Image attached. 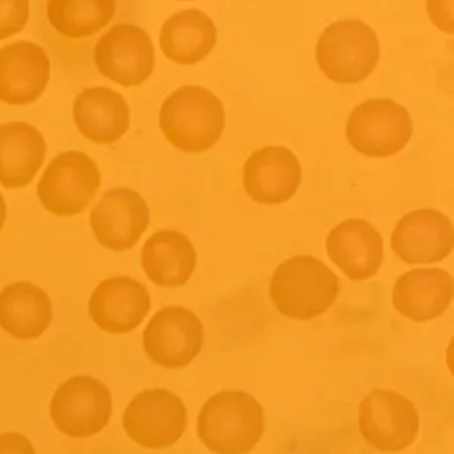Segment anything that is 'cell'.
Wrapping results in <instances>:
<instances>
[{
  "label": "cell",
  "instance_id": "1",
  "mask_svg": "<svg viewBox=\"0 0 454 454\" xmlns=\"http://www.w3.org/2000/svg\"><path fill=\"white\" fill-rule=\"evenodd\" d=\"M265 430L261 403L244 391L224 389L207 398L197 417V438L215 454H247Z\"/></svg>",
  "mask_w": 454,
  "mask_h": 454
},
{
  "label": "cell",
  "instance_id": "2",
  "mask_svg": "<svg viewBox=\"0 0 454 454\" xmlns=\"http://www.w3.org/2000/svg\"><path fill=\"white\" fill-rule=\"evenodd\" d=\"M340 294V279L323 261L309 254L288 258L274 270L270 297L291 320H312L331 309Z\"/></svg>",
  "mask_w": 454,
  "mask_h": 454
},
{
  "label": "cell",
  "instance_id": "3",
  "mask_svg": "<svg viewBox=\"0 0 454 454\" xmlns=\"http://www.w3.org/2000/svg\"><path fill=\"white\" fill-rule=\"evenodd\" d=\"M160 128L176 149L201 153L212 149L222 138L224 106L207 88H177L160 106Z\"/></svg>",
  "mask_w": 454,
  "mask_h": 454
},
{
  "label": "cell",
  "instance_id": "4",
  "mask_svg": "<svg viewBox=\"0 0 454 454\" xmlns=\"http://www.w3.org/2000/svg\"><path fill=\"white\" fill-rule=\"evenodd\" d=\"M321 72L338 83H357L367 79L380 59L376 32L355 19L325 27L315 47Z\"/></svg>",
  "mask_w": 454,
  "mask_h": 454
},
{
  "label": "cell",
  "instance_id": "5",
  "mask_svg": "<svg viewBox=\"0 0 454 454\" xmlns=\"http://www.w3.org/2000/svg\"><path fill=\"white\" fill-rule=\"evenodd\" d=\"M102 185V173L93 158L79 150L55 156L36 185L43 207L57 217L82 214Z\"/></svg>",
  "mask_w": 454,
  "mask_h": 454
},
{
  "label": "cell",
  "instance_id": "6",
  "mask_svg": "<svg viewBox=\"0 0 454 454\" xmlns=\"http://www.w3.org/2000/svg\"><path fill=\"white\" fill-rule=\"evenodd\" d=\"M121 426L128 438L143 449H170L186 432L188 409L170 389H145L130 400Z\"/></svg>",
  "mask_w": 454,
  "mask_h": 454
},
{
  "label": "cell",
  "instance_id": "7",
  "mask_svg": "<svg viewBox=\"0 0 454 454\" xmlns=\"http://www.w3.org/2000/svg\"><path fill=\"white\" fill-rule=\"evenodd\" d=\"M113 394L98 379L73 376L62 382L49 404V415L59 434L87 439L100 434L113 417Z\"/></svg>",
  "mask_w": 454,
  "mask_h": 454
},
{
  "label": "cell",
  "instance_id": "8",
  "mask_svg": "<svg viewBox=\"0 0 454 454\" xmlns=\"http://www.w3.org/2000/svg\"><path fill=\"white\" fill-rule=\"evenodd\" d=\"M346 132L351 147L362 155L387 158L408 145L413 124L402 105L391 98H372L353 109Z\"/></svg>",
  "mask_w": 454,
  "mask_h": 454
},
{
  "label": "cell",
  "instance_id": "9",
  "mask_svg": "<svg viewBox=\"0 0 454 454\" xmlns=\"http://www.w3.org/2000/svg\"><path fill=\"white\" fill-rule=\"evenodd\" d=\"M359 430L372 449L398 453L419 434V415L409 398L389 389H374L359 404Z\"/></svg>",
  "mask_w": 454,
  "mask_h": 454
},
{
  "label": "cell",
  "instance_id": "10",
  "mask_svg": "<svg viewBox=\"0 0 454 454\" xmlns=\"http://www.w3.org/2000/svg\"><path fill=\"white\" fill-rule=\"evenodd\" d=\"M205 342V329L192 310L166 306L158 310L143 332V348L150 361L166 370L192 364Z\"/></svg>",
  "mask_w": 454,
  "mask_h": 454
},
{
  "label": "cell",
  "instance_id": "11",
  "mask_svg": "<svg viewBox=\"0 0 454 454\" xmlns=\"http://www.w3.org/2000/svg\"><path fill=\"white\" fill-rule=\"evenodd\" d=\"M94 64L109 81L121 87H138L153 73L155 47L143 27L115 25L96 43Z\"/></svg>",
  "mask_w": 454,
  "mask_h": 454
},
{
  "label": "cell",
  "instance_id": "12",
  "mask_svg": "<svg viewBox=\"0 0 454 454\" xmlns=\"http://www.w3.org/2000/svg\"><path fill=\"white\" fill-rule=\"evenodd\" d=\"M150 224V211L140 192L114 188L90 214V227L102 247L126 252L137 246Z\"/></svg>",
  "mask_w": 454,
  "mask_h": 454
},
{
  "label": "cell",
  "instance_id": "13",
  "mask_svg": "<svg viewBox=\"0 0 454 454\" xmlns=\"http://www.w3.org/2000/svg\"><path fill=\"white\" fill-rule=\"evenodd\" d=\"M152 308L149 289L129 276L102 280L88 300V315L100 331L124 335L137 331Z\"/></svg>",
  "mask_w": 454,
  "mask_h": 454
},
{
  "label": "cell",
  "instance_id": "14",
  "mask_svg": "<svg viewBox=\"0 0 454 454\" xmlns=\"http://www.w3.org/2000/svg\"><path fill=\"white\" fill-rule=\"evenodd\" d=\"M453 224L438 209H417L397 223L391 248L409 265L444 261L453 252Z\"/></svg>",
  "mask_w": 454,
  "mask_h": 454
},
{
  "label": "cell",
  "instance_id": "15",
  "mask_svg": "<svg viewBox=\"0 0 454 454\" xmlns=\"http://www.w3.org/2000/svg\"><path fill=\"white\" fill-rule=\"evenodd\" d=\"M52 64L36 43H11L0 49V102L29 105L42 98L51 81Z\"/></svg>",
  "mask_w": 454,
  "mask_h": 454
},
{
  "label": "cell",
  "instance_id": "16",
  "mask_svg": "<svg viewBox=\"0 0 454 454\" xmlns=\"http://www.w3.org/2000/svg\"><path fill=\"white\" fill-rule=\"evenodd\" d=\"M243 184L248 197L258 203H285L301 184L299 158L280 145L256 150L244 164Z\"/></svg>",
  "mask_w": 454,
  "mask_h": 454
},
{
  "label": "cell",
  "instance_id": "17",
  "mask_svg": "<svg viewBox=\"0 0 454 454\" xmlns=\"http://www.w3.org/2000/svg\"><path fill=\"white\" fill-rule=\"evenodd\" d=\"M325 248L332 262L355 282L372 279L383 262L382 235L362 218H348L333 227Z\"/></svg>",
  "mask_w": 454,
  "mask_h": 454
},
{
  "label": "cell",
  "instance_id": "18",
  "mask_svg": "<svg viewBox=\"0 0 454 454\" xmlns=\"http://www.w3.org/2000/svg\"><path fill=\"white\" fill-rule=\"evenodd\" d=\"M73 120L83 138L96 145H113L129 130V105L113 88H85L73 102Z\"/></svg>",
  "mask_w": 454,
  "mask_h": 454
},
{
  "label": "cell",
  "instance_id": "19",
  "mask_svg": "<svg viewBox=\"0 0 454 454\" xmlns=\"http://www.w3.org/2000/svg\"><path fill=\"white\" fill-rule=\"evenodd\" d=\"M453 276L442 269H415L402 274L393 289V305L409 320L424 323L444 314L453 301Z\"/></svg>",
  "mask_w": 454,
  "mask_h": 454
},
{
  "label": "cell",
  "instance_id": "20",
  "mask_svg": "<svg viewBox=\"0 0 454 454\" xmlns=\"http://www.w3.org/2000/svg\"><path fill=\"white\" fill-rule=\"evenodd\" d=\"M47 143L35 126L11 121L0 126V185H29L46 160Z\"/></svg>",
  "mask_w": 454,
  "mask_h": 454
},
{
  "label": "cell",
  "instance_id": "21",
  "mask_svg": "<svg viewBox=\"0 0 454 454\" xmlns=\"http://www.w3.org/2000/svg\"><path fill=\"white\" fill-rule=\"evenodd\" d=\"M52 320V299L40 286L21 280L0 291V329L12 338L36 340Z\"/></svg>",
  "mask_w": 454,
  "mask_h": 454
},
{
  "label": "cell",
  "instance_id": "22",
  "mask_svg": "<svg viewBox=\"0 0 454 454\" xmlns=\"http://www.w3.org/2000/svg\"><path fill=\"white\" fill-rule=\"evenodd\" d=\"M141 267L156 286H184L197 267L196 248L184 233L164 229L145 241L141 250Z\"/></svg>",
  "mask_w": 454,
  "mask_h": 454
},
{
  "label": "cell",
  "instance_id": "23",
  "mask_svg": "<svg viewBox=\"0 0 454 454\" xmlns=\"http://www.w3.org/2000/svg\"><path fill=\"white\" fill-rule=\"evenodd\" d=\"M215 44V23L200 10L177 11L160 27V51L181 66H194L205 59Z\"/></svg>",
  "mask_w": 454,
  "mask_h": 454
},
{
  "label": "cell",
  "instance_id": "24",
  "mask_svg": "<svg viewBox=\"0 0 454 454\" xmlns=\"http://www.w3.org/2000/svg\"><path fill=\"white\" fill-rule=\"evenodd\" d=\"M115 2L51 0L46 5L47 20L58 34L81 40L108 27L115 16Z\"/></svg>",
  "mask_w": 454,
  "mask_h": 454
},
{
  "label": "cell",
  "instance_id": "25",
  "mask_svg": "<svg viewBox=\"0 0 454 454\" xmlns=\"http://www.w3.org/2000/svg\"><path fill=\"white\" fill-rule=\"evenodd\" d=\"M29 11V2H0V42L25 29Z\"/></svg>",
  "mask_w": 454,
  "mask_h": 454
},
{
  "label": "cell",
  "instance_id": "26",
  "mask_svg": "<svg viewBox=\"0 0 454 454\" xmlns=\"http://www.w3.org/2000/svg\"><path fill=\"white\" fill-rule=\"evenodd\" d=\"M0 454H36L31 439L19 432L0 434Z\"/></svg>",
  "mask_w": 454,
  "mask_h": 454
},
{
  "label": "cell",
  "instance_id": "27",
  "mask_svg": "<svg viewBox=\"0 0 454 454\" xmlns=\"http://www.w3.org/2000/svg\"><path fill=\"white\" fill-rule=\"evenodd\" d=\"M6 212H8V209H6V201L4 196H2V192H0V231L5 226Z\"/></svg>",
  "mask_w": 454,
  "mask_h": 454
}]
</instances>
